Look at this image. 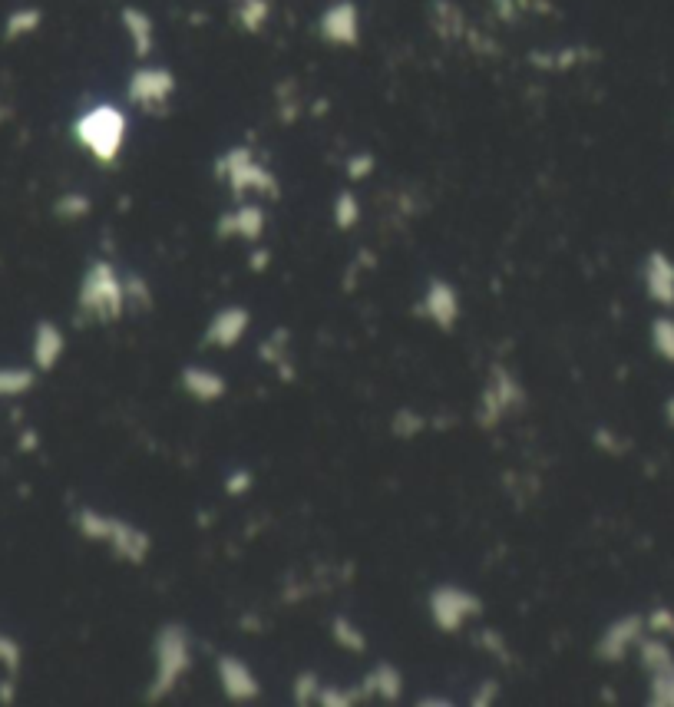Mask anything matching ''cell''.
Listing matches in <instances>:
<instances>
[{"label":"cell","instance_id":"48","mask_svg":"<svg viewBox=\"0 0 674 707\" xmlns=\"http://www.w3.org/2000/svg\"><path fill=\"white\" fill-rule=\"evenodd\" d=\"M665 420H668V427H674V397H668V404H665Z\"/></svg>","mask_w":674,"mask_h":707},{"label":"cell","instance_id":"20","mask_svg":"<svg viewBox=\"0 0 674 707\" xmlns=\"http://www.w3.org/2000/svg\"><path fill=\"white\" fill-rule=\"evenodd\" d=\"M430 27L433 34L447 43H456V40H466L470 34V24H466V14L460 4H453V0H433L430 4Z\"/></svg>","mask_w":674,"mask_h":707},{"label":"cell","instance_id":"30","mask_svg":"<svg viewBox=\"0 0 674 707\" xmlns=\"http://www.w3.org/2000/svg\"><path fill=\"white\" fill-rule=\"evenodd\" d=\"M651 347L661 361L674 364V318H655L651 321Z\"/></svg>","mask_w":674,"mask_h":707},{"label":"cell","instance_id":"12","mask_svg":"<svg viewBox=\"0 0 674 707\" xmlns=\"http://www.w3.org/2000/svg\"><path fill=\"white\" fill-rule=\"evenodd\" d=\"M248 328H252V311L242 308V304H225L212 314L209 328L202 334V344L215 347V351H232L245 341Z\"/></svg>","mask_w":674,"mask_h":707},{"label":"cell","instance_id":"42","mask_svg":"<svg viewBox=\"0 0 674 707\" xmlns=\"http://www.w3.org/2000/svg\"><path fill=\"white\" fill-rule=\"evenodd\" d=\"M595 443H599V447H602L605 453H612V456H618V453H625V450H628V443H625V440H618V437H615V430H608V427H599V430H595Z\"/></svg>","mask_w":674,"mask_h":707},{"label":"cell","instance_id":"44","mask_svg":"<svg viewBox=\"0 0 674 707\" xmlns=\"http://www.w3.org/2000/svg\"><path fill=\"white\" fill-rule=\"evenodd\" d=\"M14 701H17V674H7V678H0V704Z\"/></svg>","mask_w":674,"mask_h":707},{"label":"cell","instance_id":"16","mask_svg":"<svg viewBox=\"0 0 674 707\" xmlns=\"http://www.w3.org/2000/svg\"><path fill=\"white\" fill-rule=\"evenodd\" d=\"M67 351V334L60 331L57 321H37L34 341H30V357H34V371L50 374L53 367L63 361Z\"/></svg>","mask_w":674,"mask_h":707},{"label":"cell","instance_id":"6","mask_svg":"<svg viewBox=\"0 0 674 707\" xmlns=\"http://www.w3.org/2000/svg\"><path fill=\"white\" fill-rule=\"evenodd\" d=\"M519 407H526V387L519 384L516 374L509 371L506 364H493L480 394V407H476V423H480L483 430H493L506 413H513Z\"/></svg>","mask_w":674,"mask_h":707},{"label":"cell","instance_id":"38","mask_svg":"<svg viewBox=\"0 0 674 707\" xmlns=\"http://www.w3.org/2000/svg\"><path fill=\"white\" fill-rule=\"evenodd\" d=\"M314 704H324V707H351V704H361V691H344V688H324L321 684V694Z\"/></svg>","mask_w":674,"mask_h":707},{"label":"cell","instance_id":"3","mask_svg":"<svg viewBox=\"0 0 674 707\" xmlns=\"http://www.w3.org/2000/svg\"><path fill=\"white\" fill-rule=\"evenodd\" d=\"M76 529H80V536L86 542H103L119 562L143 565L152 552V536L146 529H139L136 522H129V519L100 513V509H93V506L76 509Z\"/></svg>","mask_w":674,"mask_h":707},{"label":"cell","instance_id":"5","mask_svg":"<svg viewBox=\"0 0 674 707\" xmlns=\"http://www.w3.org/2000/svg\"><path fill=\"white\" fill-rule=\"evenodd\" d=\"M215 176H219L228 192L235 199H245V195H258V199H271L275 202L281 195V182L271 172L262 159L255 156L252 146H232L225 149L219 162H215Z\"/></svg>","mask_w":674,"mask_h":707},{"label":"cell","instance_id":"18","mask_svg":"<svg viewBox=\"0 0 674 707\" xmlns=\"http://www.w3.org/2000/svg\"><path fill=\"white\" fill-rule=\"evenodd\" d=\"M119 24H123V30H126V40H129V47H133L136 60H146L152 47H156V20H152V14L143 7L129 4L119 10Z\"/></svg>","mask_w":674,"mask_h":707},{"label":"cell","instance_id":"23","mask_svg":"<svg viewBox=\"0 0 674 707\" xmlns=\"http://www.w3.org/2000/svg\"><path fill=\"white\" fill-rule=\"evenodd\" d=\"M271 20V0H235V24L245 34H262Z\"/></svg>","mask_w":674,"mask_h":707},{"label":"cell","instance_id":"29","mask_svg":"<svg viewBox=\"0 0 674 707\" xmlns=\"http://www.w3.org/2000/svg\"><path fill=\"white\" fill-rule=\"evenodd\" d=\"M123 285H126V304L129 308L133 311H149L152 308V285L143 275H139V271H126Z\"/></svg>","mask_w":674,"mask_h":707},{"label":"cell","instance_id":"19","mask_svg":"<svg viewBox=\"0 0 674 707\" xmlns=\"http://www.w3.org/2000/svg\"><path fill=\"white\" fill-rule=\"evenodd\" d=\"M357 691H361V701H400V694H404V674H400L394 665H387V661H380L371 671H367V678L357 684Z\"/></svg>","mask_w":674,"mask_h":707},{"label":"cell","instance_id":"35","mask_svg":"<svg viewBox=\"0 0 674 707\" xmlns=\"http://www.w3.org/2000/svg\"><path fill=\"white\" fill-rule=\"evenodd\" d=\"M374 169H377L374 152H354V156H347V162H344V176L351 179V182H364V179H371V176H374Z\"/></svg>","mask_w":674,"mask_h":707},{"label":"cell","instance_id":"25","mask_svg":"<svg viewBox=\"0 0 674 707\" xmlns=\"http://www.w3.org/2000/svg\"><path fill=\"white\" fill-rule=\"evenodd\" d=\"M364 219V205H361V195L354 189H341L334 199V228L337 232H351Z\"/></svg>","mask_w":674,"mask_h":707},{"label":"cell","instance_id":"41","mask_svg":"<svg viewBox=\"0 0 674 707\" xmlns=\"http://www.w3.org/2000/svg\"><path fill=\"white\" fill-rule=\"evenodd\" d=\"M278 96H281V100H278V119L291 126L298 119V113H301V100L295 96V90H291V83H288V96H285V90H278Z\"/></svg>","mask_w":674,"mask_h":707},{"label":"cell","instance_id":"13","mask_svg":"<svg viewBox=\"0 0 674 707\" xmlns=\"http://www.w3.org/2000/svg\"><path fill=\"white\" fill-rule=\"evenodd\" d=\"M268 215L262 209V202H238L232 212L219 215L215 222V235L219 238H242L248 245H258L265 238Z\"/></svg>","mask_w":674,"mask_h":707},{"label":"cell","instance_id":"10","mask_svg":"<svg viewBox=\"0 0 674 707\" xmlns=\"http://www.w3.org/2000/svg\"><path fill=\"white\" fill-rule=\"evenodd\" d=\"M215 678H219V688L232 704H252L262 698V681H258L255 668L238 655L215 658Z\"/></svg>","mask_w":674,"mask_h":707},{"label":"cell","instance_id":"50","mask_svg":"<svg viewBox=\"0 0 674 707\" xmlns=\"http://www.w3.org/2000/svg\"><path fill=\"white\" fill-rule=\"evenodd\" d=\"M671 308H674V304H671Z\"/></svg>","mask_w":674,"mask_h":707},{"label":"cell","instance_id":"17","mask_svg":"<svg viewBox=\"0 0 674 707\" xmlns=\"http://www.w3.org/2000/svg\"><path fill=\"white\" fill-rule=\"evenodd\" d=\"M641 278H645L648 298L655 304H665V308H671L674 304V258L668 252H661V248L648 252Z\"/></svg>","mask_w":674,"mask_h":707},{"label":"cell","instance_id":"36","mask_svg":"<svg viewBox=\"0 0 674 707\" xmlns=\"http://www.w3.org/2000/svg\"><path fill=\"white\" fill-rule=\"evenodd\" d=\"M480 648H486L499 665H513V651H509L506 638L496 632V628H483L480 632Z\"/></svg>","mask_w":674,"mask_h":707},{"label":"cell","instance_id":"45","mask_svg":"<svg viewBox=\"0 0 674 707\" xmlns=\"http://www.w3.org/2000/svg\"><path fill=\"white\" fill-rule=\"evenodd\" d=\"M268 265H271V252H268V248L258 245L255 252L248 255V268H252V271H265Z\"/></svg>","mask_w":674,"mask_h":707},{"label":"cell","instance_id":"32","mask_svg":"<svg viewBox=\"0 0 674 707\" xmlns=\"http://www.w3.org/2000/svg\"><path fill=\"white\" fill-rule=\"evenodd\" d=\"M648 704L674 707V668L661 674H648Z\"/></svg>","mask_w":674,"mask_h":707},{"label":"cell","instance_id":"1","mask_svg":"<svg viewBox=\"0 0 674 707\" xmlns=\"http://www.w3.org/2000/svg\"><path fill=\"white\" fill-rule=\"evenodd\" d=\"M70 133L76 139V146L90 152L93 162L113 166L126 149L129 116L123 106H116V103H93L73 119Z\"/></svg>","mask_w":674,"mask_h":707},{"label":"cell","instance_id":"22","mask_svg":"<svg viewBox=\"0 0 674 707\" xmlns=\"http://www.w3.org/2000/svg\"><path fill=\"white\" fill-rule=\"evenodd\" d=\"M43 27V10L40 7H17L10 10L7 20H4V40L7 43H17L30 34H37Z\"/></svg>","mask_w":674,"mask_h":707},{"label":"cell","instance_id":"43","mask_svg":"<svg viewBox=\"0 0 674 707\" xmlns=\"http://www.w3.org/2000/svg\"><path fill=\"white\" fill-rule=\"evenodd\" d=\"M499 698V681L496 678H486L480 681V688H476V698H470L473 707H486V704H493Z\"/></svg>","mask_w":674,"mask_h":707},{"label":"cell","instance_id":"26","mask_svg":"<svg viewBox=\"0 0 674 707\" xmlns=\"http://www.w3.org/2000/svg\"><path fill=\"white\" fill-rule=\"evenodd\" d=\"M595 53L592 50H585V47H565L559 53H532V67H542V70H572V67H579L582 60H592Z\"/></svg>","mask_w":674,"mask_h":707},{"label":"cell","instance_id":"15","mask_svg":"<svg viewBox=\"0 0 674 707\" xmlns=\"http://www.w3.org/2000/svg\"><path fill=\"white\" fill-rule=\"evenodd\" d=\"M179 384L182 390L195 400V404H219V400L228 394V380L212 371V367H202V364H186L179 371Z\"/></svg>","mask_w":674,"mask_h":707},{"label":"cell","instance_id":"34","mask_svg":"<svg viewBox=\"0 0 674 707\" xmlns=\"http://www.w3.org/2000/svg\"><path fill=\"white\" fill-rule=\"evenodd\" d=\"M20 665H24V648L14 635L0 632V668L7 674H20Z\"/></svg>","mask_w":674,"mask_h":707},{"label":"cell","instance_id":"14","mask_svg":"<svg viewBox=\"0 0 674 707\" xmlns=\"http://www.w3.org/2000/svg\"><path fill=\"white\" fill-rule=\"evenodd\" d=\"M460 295L456 288L450 285L447 278H430L427 281V291L420 298V314L427 321H433V328L440 331H453L456 321H460Z\"/></svg>","mask_w":674,"mask_h":707},{"label":"cell","instance_id":"33","mask_svg":"<svg viewBox=\"0 0 674 707\" xmlns=\"http://www.w3.org/2000/svg\"><path fill=\"white\" fill-rule=\"evenodd\" d=\"M321 694V678L314 671H298L295 681H291V701L298 707H308L311 701H318Z\"/></svg>","mask_w":674,"mask_h":707},{"label":"cell","instance_id":"40","mask_svg":"<svg viewBox=\"0 0 674 707\" xmlns=\"http://www.w3.org/2000/svg\"><path fill=\"white\" fill-rule=\"evenodd\" d=\"M252 486H255V473L252 470H232L225 476V496H232V499H238V496H245V493H252Z\"/></svg>","mask_w":674,"mask_h":707},{"label":"cell","instance_id":"39","mask_svg":"<svg viewBox=\"0 0 674 707\" xmlns=\"http://www.w3.org/2000/svg\"><path fill=\"white\" fill-rule=\"evenodd\" d=\"M285 344H288V331H275L262 347H258V357H262L265 364L275 367V364L285 361Z\"/></svg>","mask_w":674,"mask_h":707},{"label":"cell","instance_id":"46","mask_svg":"<svg viewBox=\"0 0 674 707\" xmlns=\"http://www.w3.org/2000/svg\"><path fill=\"white\" fill-rule=\"evenodd\" d=\"M17 447L20 450H37L40 447V437H37V430H24V433H20V440H17Z\"/></svg>","mask_w":674,"mask_h":707},{"label":"cell","instance_id":"24","mask_svg":"<svg viewBox=\"0 0 674 707\" xmlns=\"http://www.w3.org/2000/svg\"><path fill=\"white\" fill-rule=\"evenodd\" d=\"M331 638H334L337 648L351 651V655H364V651H367L364 628L357 625L351 615H337V618H334V622H331Z\"/></svg>","mask_w":674,"mask_h":707},{"label":"cell","instance_id":"49","mask_svg":"<svg viewBox=\"0 0 674 707\" xmlns=\"http://www.w3.org/2000/svg\"><path fill=\"white\" fill-rule=\"evenodd\" d=\"M7 119H10V106H7V103H0V126H4Z\"/></svg>","mask_w":674,"mask_h":707},{"label":"cell","instance_id":"27","mask_svg":"<svg viewBox=\"0 0 674 707\" xmlns=\"http://www.w3.org/2000/svg\"><path fill=\"white\" fill-rule=\"evenodd\" d=\"M93 212V199L86 192H63L57 202H53V215L60 222H83L86 215Z\"/></svg>","mask_w":674,"mask_h":707},{"label":"cell","instance_id":"7","mask_svg":"<svg viewBox=\"0 0 674 707\" xmlns=\"http://www.w3.org/2000/svg\"><path fill=\"white\" fill-rule=\"evenodd\" d=\"M427 608H430V622L437 632L443 635H460L466 622L483 615V598L470 592V589H460V585H437L427 598Z\"/></svg>","mask_w":674,"mask_h":707},{"label":"cell","instance_id":"8","mask_svg":"<svg viewBox=\"0 0 674 707\" xmlns=\"http://www.w3.org/2000/svg\"><path fill=\"white\" fill-rule=\"evenodd\" d=\"M176 90H179L176 73L169 67H156V63H152V67H136L126 80L129 106H136V110L143 113H156V116L169 110Z\"/></svg>","mask_w":674,"mask_h":707},{"label":"cell","instance_id":"2","mask_svg":"<svg viewBox=\"0 0 674 707\" xmlns=\"http://www.w3.org/2000/svg\"><path fill=\"white\" fill-rule=\"evenodd\" d=\"M126 311V285L116 265L110 258L90 261L80 281V295H76V318L90 324H116Z\"/></svg>","mask_w":674,"mask_h":707},{"label":"cell","instance_id":"47","mask_svg":"<svg viewBox=\"0 0 674 707\" xmlns=\"http://www.w3.org/2000/svg\"><path fill=\"white\" fill-rule=\"evenodd\" d=\"M417 707H450V698H420Z\"/></svg>","mask_w":674,"mask_h":707},{"label":"cell","instance_id":"4","mask_svg":"<svg viewBox=\"0 0 674 707\" xmlns=\"http://www.w3.org/2000/svg\"><path fill=\"white\" fill-rule=\"evenodd\" d=\"M152 681L146 688V701H166L172 691L179 688L182 678L192 671V638L186 625L166 622L152 638Z\"/></svg>","mask_w":674,"mask_h":707},{"label":"cell","instance_id":"37","mask_svg":"<svg viewBox=\"0 0 674 707\" xmlns=\"http://www.w3.org/2000/svg\"><path fill=\"white\" fill-rule=\"evenodd\" d=\"M645 628L651 635H661V638H674V612L671 608H651L645 615Z\"/></svg>","mask_w":674,"mask_h":707},{"label":"cell","instance_id":"21","mask_svg":"<svg viewBox=\"0 0 674 707\" xmlns=\"http://www.w3.org/2000/svg\"><path fill=\"white\" fill-rule=\"evenodd\" d=\"M635 651H638V658H641V668H645L648 674H661V671H671L674 668V651H671V645L661 635H651V638L641 635Z\"/></svg>","mask_w":674,"mask_h":707},{"label":"cell","instance_id":"9","mask_svg":"<svg viewBox=\"0 0 674 707\" xmlns=\"http://www.w3.org/2000/svg\"><path fill=\"white\" fill-rule=\"evenodd\" d=\"M318 34L328 47L354 50L361 43V7L354 0H331L318 17Z\"/></svg>","mask_w":674,"mask_h":707},{"label":"cell","instance_id":"11","mask_svg":"<svg viewBox=\"0 0 674 707\" xmlns=\"http://www.w3.org/2000/svg\"><path fill=\"white\" fill-rule=\"evenodd\" d=\"M641 635H645V615H638V612L618 615L615 622L599 635L595 655H599L602 661H608V665H618V661H625L628 651L638 645Z\"/></svg>","mask_w":674,"mask_h":707},{"label":"cell","instance_id":"31","mask_svg":"<svg viewBox=\"0 0 674 707\" xmlns=\"http://www.w3.org/2000/svg\"><path fill=\"white\" fill-rule=\"evenodd\" d=\"M423 430H427V420H423L413 407H400L394 417H390V433L400 440L417 437V433H423Z\"/></svg>","mask_w":674,"mask_h":707},{"label":"cell","instance_id":"28","mask_svg":"<svg viewBox=\"0 0 674 707\" xmlns=\"http://www.w3.org/2000/svg\"><path fill=\"white\" fill-rule=\"evenodd\" d=\"M34 371L30 367H0V397H20L34 387Z\"/></svg>","mask_w":674,"mask_h":707}]
</instances>
